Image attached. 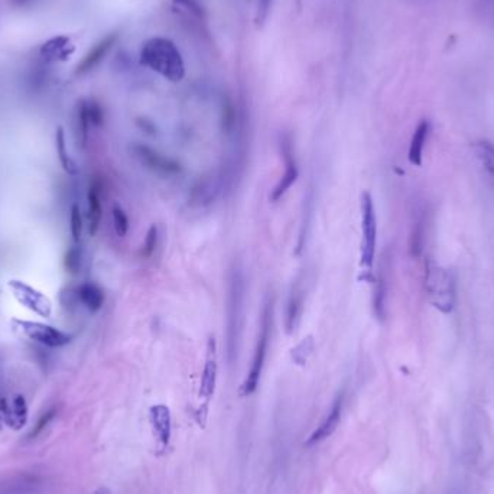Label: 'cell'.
<instances>
[{
    "label": "cell",
    "mask_w": 494,
    "mask_h": 494,
    "mask_svg": "<svg viewBox=\"0 0 494 494\" xmlns=\"http://www.w3.org/2000/svg\"><path fill=\"white\" fill-rule=\"evenodd\" d=\"M152 423L153 428L163 442H168L170 432H171V418H170V411L168 408H165L162 405L152 408Z\"/></svg>",
    "instance_id": "cell-18"
},
{
    "label": "cell",
    "mask_w": 494,
    "mask_h": 494,
    "mask_svg": "<svg viewBox=\"0 0 494 494\" xmlns=\"http://www.w3.org/2000/svg\"><path fill=\"white\" fill-rule=\"evenodd\" d=\"M18 6H27L28 4H32L34 0H13Z\"/></svg>",
    "instance_id": "cell-30"
},
{
    "label": "cell",
    "mask_w": 494,
    "mask_h": 494,
    "mask_svg": "<svg viewBox=\"0 0 494 494\" xmlns=\"http://www.w3.org/2000/svg\"><path fill=\"white\" fill-rule=\"evenodd\" d=\"M343 401H344V397H343V394H340L337 397V401L334 402L331 411H329V413L327 415V418L322 420L321 425L315 430V432L310 437L307 445H313V444H317V442L328 438L329 435H331L337 430L338 422L341 419V412H343Z\"/></svg>",
    "instance_id": "cell-10"
},
{
    "label": "cell",
    "mask_w": 494,
    "mask_h": 494,
    "mask_svg": "<svg viewBox=\"0 0 494 494\" xmlns=\"http://www.w3.org/2000/svg\"><path fill=\"white\" fill-rule=\"evenodd\" d=\"M9 288L13 296L16 298V301L25 308H28L29 311L45 318H48L53 313L51 301L48 299V296H45L38 289L32 288L31 285L25 284V282L22 280H11Z\"/></svg>",
    "instance_id": "cell-7"
},
{
    "label": "cell",
    "mask_w": 494,
    "mask_h": 494,
    "mask_svg": "<svg viewBox=\"0 0 494 494\" xmlns=\"http://www.w3.org/2000/svg\"><path fill=\"white\" fill-rule=\"evenodd\" d=\"M362 266L367 273H371L376 245H378V219L373 198L369 193L362 195Z\"/></svg>",
    "instance_id": "cell-4"
},
{
    "label": "cell",
    "mask_w": 494,
    "mask_h": 494,
    "mask_svg": "<svg viewBox=\"0 0 494 494\" xmlns=\"http://www.w3.org/2000/svg\"><path fill=\"white\" fill-rule=\"evenodd\" d=\"M69 221H71V236L74 242L78 243L81 240V233H83V217H81L80 207L77 204L71 207V217H69Z\"/></svg>",
    "instance_id": "cell-26"
},
{
    "label": "cell",
    "mask_w": 494,
    "mask_h": 494,
    "mask_svg": "<svg viewBox=\"0 0 494 494\" xmlns=\"http://www.w3.org/2000/svg\"><path fill=\"white\" fill-rule=\"evenodd\" d=\"M90 119H88V113H87V106L83 102L78 106V113H77V132H78V137H80V144L84 146L87 144L88 139V128H90Z\"/></svg>",
    "instance_id": "cell-24"
},
{
    "label": "cell",
    "mask_w": 494,
    "mask_h": 494,
    "mask_svg": "<svg viewBox=\"0 0 494 494\" xmlns=\"http://www.w3.org/2000/svg\"><path fill=\"white\" fill-rule=\"evenodd\" d=\"M111 216H113V226H114L116 234L119 238H125L129 233V219L125 213V210L121 205H114L111 210Z\"/></svg>",
    "instance_id": "cell-23"
},
{
    "label": "cell",
    "mask_w": 494,
    "mask_h": 494,
    "mask_svg": "<svg viewBox=\"0 0 494 494\" xmlns=\"http://www.w3.org/2000/svg\"><path fill=\"white\" fill-rule=\"evenodd\" d=\"M243 280L239 272L234 273L230 282V298H228V320H227V338L228 352L234 355L240 337L242 315H243Z\"/></svg>",
    "instance_id": "cell-5"
},
{
    "label": "cell",
    "mask_w": 494,
    "mask_h": 494,
    "mask_svg": "<svg viewBox=\"0 0 494 494\" xmlns=\"http://www.w3.org/2000/svg\"><path fill=\"white\" fill-rule=\"evenodd\" d=\"M55 144H57V153H58V159L61 162V167L64 168V171L69 175H76L78 172L77 170V163L73 160V158L69 156L67 146H65V136H64V130L60 128L57 130L55 135Z\"/></svg>",
    "instance_id": "cell-19"
},
{
    "label": "cell",
    "mask_w": 494,
    "mask_h": 494,
    "mask_svg": "<svg viewBox=\"0 0 494 494\" xmlns=\"http://www.w3.org/2000/svg\"><path fill=\"white\" fill-rule=\"evenodd\" d=\"M88 233L90 236H96L102 221V197H100V182L94 179L88 190Z\"/></svg>",
    "instance_id": "cell-12"
},
{
    "label": "cell",
    "mask_w": 494,
    "mask_h": 494,
    "mask_svg": "<svg viewBox=\"0 0 494 494\" xmlns=\"http://www.w3.org/2000/svg\"><path fill=\"white\" fill-rule=\"evenodd\" d=\"M54 416H55V409H50L48 412H45V413L39 418V420H38V423H36V427L34 428V431L31 432V437L34 438V437L39 435L46 427L50 425V422L54 419Z\"/></svg>",
    "instance_id": "cell-29"
},
{
    "label": "cell",
    "mask_w": 494,
    "mask_h": 494,
    "mask_svg": "<svg viewBox=\"0 0 494 494\" xmlns=\"http://www.w3.org/2000/svg\"><path fill=\"white\" fill-rule=\"evenodd\" d=\"M78 298L90 313H97L104 303L103 291L94 284H83L78 288Z\"/></svg>",
    "instance_id": "cell-15"
},
{
    "label": "cell",
    "mask_w": 494,
    "mask_h": 494,
    "mask_svg": "<svg viewBox=\"0 0 494 494\" xmlns=\"http://www.w3.org/2000/svg\"><path fill=\"white\" fill-rule=\"evenodd\" d=\"M282 153H284V156H285V172H284V175L280 177L279 182L276 184V186L273 188V191L270 194V200L273 203L279 201L291 190V186L296 182L298 175H299L296 162L294 158V152H292L289 142H284V149H282Z\"/></svg>",
    "instance_id": "cell-9"
},
{
    "label": "cell",
    "mask_w": 494,
    "mask_h": 494,
    "mask_svg": "<svg viewBox=\"0 0 494 494\" xmlns=\"http://www.w3.org/2000/svg\"><path fill=\"white\" fill-rule=\"evenodd\" d=\"M423 285L428 301L441 314L450 315L457 303V284L454 275L432 261L425 263Z\"/></svg>",
    "instance_id": "cell-2"
},
{
    "label": "cell",
    "mask_w": 494,
    "mask_h": 494,
    "mask_svg": "<svg viewBox=\"0 0 494 494\" xmlns=\"http://www.w3.org/2000/svg\"><path fill=\"white\" fill-rule=\"evenodd\" d=\"M216 374H217L216 341H214V338H210L208 347H207V363H205V367H204L203 383H201V393H203L205 397H210L211 393L214 392Z\"/></svg>",
    "instance_id": "cell-14"
},
{
    "label": "cell",
    "mask_w": 494,
    "mask_h": 494,
    "mask_svg": "<svg viewBox=\"0 0 494 494\" xmlns=\"http://www.w3.org/2000/svg\"><path fill=\"white\" fill-rule=\"evenodd\" d=\"M113 43V38H106L103 42H100L96 48H94L85 58L84 61L81 62V65H78V73H85V71H90L91 68L96 67L103 58L104 55L107 54V51L110 50V46Z\"/></svg>",
    "instance_id": "cell-20"
},
{
    "label": "cell",
    "mask_w": 494,
    "mask_h": 494,
    "mask_svg": "<svg viewBox=\"0 0 494 494\" xmlns=\"http://www.w3.org/2000/svg\"><path fill=\"white\" fill-rule=\"evenodd\" d=\"M130 152L140 163L144 165L145 168H148L149 171H152L159 177L167 178V177H177L182 174V167L177 160L159 153L158 151L144 144L132 145Z\"/></svg>",
    "instance_id": "cell-6"
},
{
    "label": "cell",
    "mask_w": 494,
    "mask_h": 494,
    "mask_svg": "<svg viewBox=\"0 0 494 494\" xmlns=\"http://www.w3.org/2000/svg\"><path fill=\"white\" fill-rule=\"evenodd\" d=\"M65 43H67V39H64V38L51 39L50 42H46V43L42 46L41 53H42L43 55H46V57H53V55L61 54L62 50L65 48Z\"/></svg>",
    "instance_id": "cell-28"
},
{
    "label": "cell",
    "mask_w": 494,
    "mask_h": 494,
    "mask_svg": "<svg viewBox=\"0 0 494 494\" xmlns=\"http://www.w3.org/2000/svg\"><path fill=\"white\" fill-rule=\"evenodd\" d=\"M272 324H273V299L269 298L268 302L265 303V308H263L262 321H261V331H259V336H257V343H256L254 355H253V360H252V367H250V371H249L247 378L243 383V387H242V393L245 396L254 393L259 386V382H261V376H262L263 366L266 362L270 334H272Z\"/></svg>",
    "instance_id": "cell-3"
},
{
    "label": "cell",
    "mask_w": 494,
    "mask_h": 494,
    "mask_svg": "<svg viewBox=\"0 0 494 494\" xmlns=\"http://www.w3.org/2000/svg\"><path fill=\"white\" fill-rule=\"evenodd\" d=\"M425 226H427V219L423 214H420L412 227L411 233V242H409V249L413 256H420L423 250V242H425Z\"/></svg>",
    "instance_id": "cell-22"
},
{
    "label": "cell",
    "mask_w": 494,
    "mask_h": 494,
    "mask_svg": "<svg viewBox=\"0 0 494 494\" xmlns=\"http://www.w3.org/2000/svg\"><path fill=\"white\" fill-rule=\"evenodd\" d=\"M140 57L146 67L170 81H179L185 74L181 53L170 39L153 38L148 41L144 45Z\"/></svg>",
    "instance_id": "cell-1"
},
{
    "label": "cell",
    "mask_w": 494,
    "mask_h": 494,
    "mask_svg": "<svg viewBox=\"0 0 494 494\" xmlns=\"http://www.w3.org/2000/svg\"><path fill=\"white\" fill-rule=\"evenodd\" d=\"M15 324H18L23 334L46 347L60 348L69 344V341H71V336L65 334L64 331H61V329L54 328L51 325H46L36 321H15Z\"/></svg>",
    "instance_id": "cell-8"
},
{
    "label": "cell",
    "mask_w": 494,
    "mask_h": 494,
    "mask_svg": "<svg viewBox=\"0 0 494 494\" xmlns=\"http://www.w3.org/2000/svg\"><path fill=\"white\" fill-rule=\"evenodd\" d=\"M2 416L8 425L13 430H20L25 425L28 419V408L23 396H16L11 405H5L2 408Z\"/></svg>",
    "instance_id": "cell-13"
},
{
    "label": "cell",
    "mask_w": 494,
    "mask_h": 494,
    "mask_svg": "<svg viewBox=\"0 0 494 494\" xmlns=\"http://www.w3.org/2000/svg\"><path fill=\"white\" fill-rule=\"evenodd\" d=\"M64 265L67 272L69 273H78L80 268H81V252L78 247H71L68 249V252L65 253V259H64Z\"/></svg>",
    "instance_id": "cell-25"
},
{
    "label": "cell",
    "mask_w": 494,
    "mask_h": 494,
    "mask_svg": "<svg viewBox=\"0 0 494 494\" xmlns=\"http://www.w3.org/2000/svg\"><path fill=\"white\" fill-rule=\"evenodd\" d=\"M156 246H158V227L153 224L148 230L146 239H145V243H144V249H142V254L145 257H151L153 254Z\"/></svg>",
    "instance_id": "cell-27"
},
{
    "label": "cell",
    "mask_w": 494,
    "mask_h": 494,
    "mask_svg": "<svg viewBox=\"0 0 494 494\" xmlns=\"http://www.w3.org/2000/svg\"><path fill=\"white\" fill-rule=\"evenodd\" d=\"M473 151L484 170L490 175H494V145L488 140H477L473 144Z\"/></svg>",
    "instance_id": "cell-21"
},
{
    "label": "cell",
    "mask_w": 494,
    "mask_h": 494,
    "mask_svg": "<svg viewBox=\"0 0 494 494\" xmlns=\"http://www.w3.org/2000/svg\"><path fill=\"white\" fill-rule=\"evenodd\" d=\"M302 305H303V289L301 284H296L292 289L289 302H288V311H287V328L288 333H292L298 327L301 314H302Z\"/></svg>",
    "instance_id": "cell-16"
},
{
    "label": "cell",
    "mask_w": 494,
    "mask_h": 494,
    "mask_svg": "<svg viewBox=\"0 0 494 494\" xmlns=\"http://www.w3.org/2000/svg\"><path fill=\"white\" fill-rule=\"evenodd\" d=\"M430 132H431V123L428 121H420L412 135L408 159L413 167H420L423 162V149H425Z\"/></svg>",
    "instance_id": "cell-11"
},
{
    "label": "cell",
    "mask_w": 494,
    "mask_h": 494,
    "mask_svg": "<svg viewBox=\"0 0 494 494\" xmlns=\"http://www.w3.org/2000/svg\"><path fill=\"white\" fill-rule=\"evenodd\" d=\"M373 310L376 317L383 320L386 315V296H387V282L383 270L379 272L378 279H376L374 292H373Z\"/></svg>",
    "instance_id": "cell-17"
}]
</instances>
